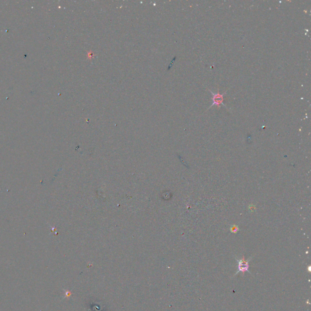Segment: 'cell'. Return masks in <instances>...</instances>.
<instances>
[{"label":"cell","mask_w":311,"mask_h":311,"mask_svg":"<svg viewBox=\"0 0 311 311\" xmlns=\"http://www.w3.org/2000/svg\"><path fill=\"white\" fill-rule=\"evenodd\" d=\"M250 260H251V258H250L247 260H245L244 258H242L241 260L236 259L237 262H238V270H237L236 272L235 273V274L234 275V276L237 275L239 272L243 273V275H244L245 272H248L249 273H251L249 270V261Z\"/></svg>","instance_id":"cell-1"},{"label":"cell","mask_w":311,"mask_h":311,"mask_svg":"<svg viewBox=\"0 0 311 311\" xmlns=\"http://www.w3.org/2000/svg\"><path fill=\"white\" fill-rule=\"evenodd\" d=\"M213 95V105H217V106H219L221 104H222L224 105L223 103V101H224V94H220L219 93H217V94H213V92H212Z\"/></svg>","instance_id":"cell-2"},{"label":"cell","mask_w":311,"mask_h":311,"mask_svg":"<svg viewBox=\"0 0 311 311\" xmlns=\"http://www.w3.org/2000/svg\"><path fill=\"white\" fill-rule=\"evenodd\" d=\"M238 230H239V229H238V227L236 225H233V226H232V228H231V231H232V232L236 233Z\"/></svg>","instance_id":"cell-3"}]
</instances>
